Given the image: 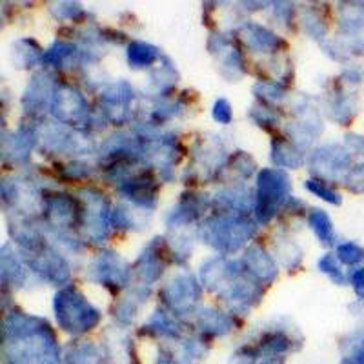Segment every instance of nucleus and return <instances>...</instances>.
Returning <instances> with one entry per match:
<instances>
[{"instance_id": "39448f33", "label": "nucleus", "mask_w": 364, "mask_h": 364, "mask_svg": "<svg viewBox=\"0 0 364 364\" xmlns=\"http://www.w3.org/2000/svg\"><path fill=\"white\" fill-rule=\"evenodd\" d=\"M308 186H310V190L317 191L318 195H324V199L330 200V203H339V195L333 193V191L328 190V188H324V186H315L314 182H310Z\"/></svg>"}, {"instance_id": "f257e3e1", "label": "nucleus", "mask_w": 364, "mask_h": 364, "mask_svg": "<svg viewBox=\"0 0 364 364\" xmlns=\"http://www.w3.org/2000/svg\"><path fill=\"white\" fill-rule=\"evenodd\" d=\"M286 190V177L277 171H264L261 175V203L264 206V211H268L269 206L281 199V195ZM261 206V210H262Z\"/></svg>"}, {"instance_id": "6e6552de", "label": "nucleus", "mask_w": 364, "mask_h": 364, "mask_svg": "<svg viewBox=\"0 0 364 364\" xmlns=\"http://www.w3.org/2000/svg\"><path fill=\"white\" fill-rule=\"evenodd\" d=\"M360 355H363V357H360V360L364 363V343H363V348H360Z\"/></svg>"}, {"instance_id": "423d86ee", "label": "nucleus", "mask_w": 364, "mask_h": 364, "mask_svg": "<svg viewBox=\"0 0 364 364\" xmlns=\"http://www.w3.org/2000/svg\"><path fill=\"white\" fill-rule=\"evenodd\" d=\"M352 282H353V288H355L357 295L364 297V268L363 269H357L355 273L352 275Z\"/></svg>"}, {"instance_id": "f03ea898", "label": "nucleus", "mask_w": 364, "mask_h": 364, "mask_svg": "<svg viewBox=\"0 0 364 364\" xmlns=\"http://www.w3.org/2000/svg\"><path fill=\"white\" fill-rule=\"evenodd\" d=\"M311 224H314V228L317 230L318 237L324 240V242H330L331 240V224L330 220H328V217L324 215V213H321V211H315L314 215H311Z\"/></svg>"}, {"instance_id": "0eeeda50", "label": "nucleus", "mask_w": 364, "mask_h": 364, "mask_svg": "<svg viewBox=\"0 0 364 364\" xmlns=\"http://www.w3.org/2000/svg\"><path fill=\"white\" fill-rule=\"evenodd\" d=\"M215 117L219 120H223V122H228V120H230V109H228V104L224 102V100H220V102L217 104Z\"/></svg>"}, {"instance_id": "7ed1b4c3", "label": "nucleus", "mask_w": 364, "mask_h": 364, "mask_svg": "<svg viewBox=\"0 0 364 364\" xmlns=\"http://www.w3.org/2000/svg\"><path fill=\"white\" fill-rule=\"evenodd\" d=\"M339 257L348 264H355L364 259V250H360L357 245H343L339 248Z\"/></svg>"}, {"instance_id": "20e7f679", "label": "nucleus", "mask_w": 364, "mask_h": 364, "mask_svg": "<svg viewBox=\"0 0 364 364\" xmlns=\"http://www.w3.org/2000/svg\"><path fill=\"white\" fill-rule=\"evenodd\" d=\"M154 57H155L154 50L144 44H136V46H133V50H129V58H133V60H135V58H139V64L149 63V60H151Z\"/></svg>"}]
</instances>
